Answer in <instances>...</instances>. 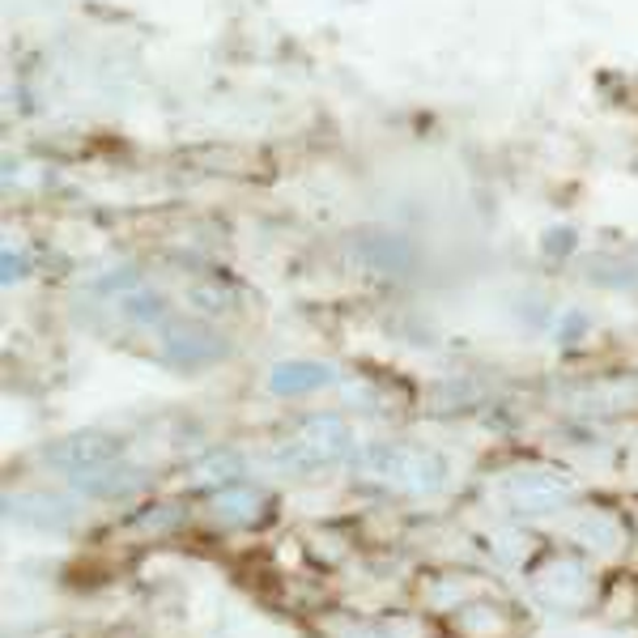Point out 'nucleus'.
<instances>
[{
  "mask_svg": "<svg viewBox=\"0 0 638 638\" xmlns=\"http://www.w3.org/2000/svg\"><path fill=\"white\" fill-rule=\"evenodd\" d=\"M184 520V511L175 506V502H162V506H149V515H137L133 520V528H146V533H166V528H175Z\"/></svg>",
  "mask_w": 638,
  "mask_h": 638,
  "instance_id": "16",
  "label": "nucleus"
},
{
  "mask_svg": "<svg viewBox=\"0 0 638 638\" xmlns=\"http://www.w3.org/2000/svg\"><path fill=\"white\" fill-rule=\"evenodd\" d=\"M4 511L22 528H39V533H64L73 524V502H64L60 493H17L4 498Z\"/></svg>",
  "mask_w": 638,
  "mask_h": 638,
  "instance_id": "7",
  "label": "nucleus"
},
{
  "mask_svg": "<svg viewBox=\"0 0 638 638\" xmlns=\"http://www.w3.org/2000/svg\"><path fill=\"white\" fill-rule=\"evenodd\" d=\"M328 384H333V366L311 362V358H290V362H277V366L268 371V392L286 396V400L320 392V388H328Z\"/></svg>",
  "mask_w": 638,
  "mask_h": 638,
  "instance_id": "8",
  "label": "nucleus"
},
{
  "mask_svg": "<svg viewBox=\"0 0 638 638\" xmlns=\"http://www.w3.org/2000/svg\"><path fill=\"white\" fill-rule=\"evenodd\" d=\"M77 481V490L90 493V498H124V493L141 490V473L137 468H99V473H82V477H73Z\"/></svg>",
  "mask_w": 638,
  "mask_h": 638,
  "instance_id": "10",
  "label": "nucleus"
},
{
  "mask_svg": "<svg viewBox=\"0 0 638 638\" xmlns=\"http://www.w3.org/2000/svg\"><path fill=\"white\" fill-rule=\"evenodd\" d=\"M545 251H549V255H571V251H575V230H571V226H562V230L553 226V230L545 235Z\"/></svg>",
  "mask_w": 638,
  "mask_h": 638,
  "instance_id": "19",
  "label": "nucleus"
},
{
  "mask_svg": "<svg viewBox=\"0 0 638 638\" xmlns=\"http://www.w3.org/2000/svg\"><path fill=\"white\" fill-rule=\"evenodd\" d=\"M255 511H260V493L247 490V486H226L213 498V520L217 524H251Z\"/></svg>",
  "mask_w": 638,
  "mask_h": 638,
  "instance_id": "12",
  "label": "nucleus"
},
{
  "mask_svg": "<svg viewBox=\"0 0 638 638\" xmlns=\"http://www.w3.org/2000/svg\"><path fill=\"white\" fill-rule=\"evenodd\" d=\"M362 473L400 486L409 493H435L447 477V464H442L435 451H422V447H404V442H375L358 455Z\"/></svg>",
  "mask_w": 638,
  "mask_h": 638,
  "instance_id": "2",
  "label": "nucleus"
},
{
  "mask_svg": "<svg viewBox=\"0 0 638 638\" xmlns=\"http://www.w3.org/2000/svg\"><path fill=\"white\" fill-rule=\"evenodd\" d=\"M226 353V337L200 320H166L162 324V358L179 371L213 366Z\"/></svg>",
  "mask_w": 638,
  "mask_h": 638,
  "instance_id": "3",
  "label": "nucleus"
},
{
  "mask_svg": "<svg viewBox=\"0 0 638 638\" xmlns=\"http://www.w3.org/2000/svg\"><path fill=\"white\" fill-rule=\"evenodd\" d=\"M4 286H13V282H22V277H30V255L22 251V255H13V247H4Z\"/></svg>",
  "mask_w": 638,
  "mask_h": 638,
  "instance_id": "18",
  "label": "nucleus"
},
{
  "mask_svg": "<svg viewBox=\"0 0 638 638\" xmlns=\"http://www.w3.org/2000/svg\"><path fill=\"white\" fill-rule=\"evenodd\" d=\"M353 447V435L337 413L302 417L282 442H273V464L286 473H320L328 464H341Z\"/></svg>",
  "mask_w": 638,
  "mask_h": 638,
  "instance_id": "1",
  "label": "nucleus"
},
{
  "mask_svg": "<svg viewBox=\"0 0 638 638\" xmlns=\"http://www.w3.org/2000/svg\"><path fill=\"white\" fill-rule=\"evenodd\" d=\"M537 591L549 604H558V609H575L588 596V575L575 562H553L549 571H540Z\"/></svg>",
  "mask_w": 638,
  "mask_h": 638,
  "instance_id": "9",
  "label": "nucleus"
},
{
  "mask_svg": "<svg viewBox=\"0 0 638 638\" xmlns=\"http://www.w3.org/2000/svg\"><path fill=\"white\" fill-rule=\"evenodd\" d=\"M184 298H188V307L192 311H200V315H222V311H235V295L213 277V282H192L188 290H184Z\"/></svg>",
  "mask_w": 638,
  "mask_h": 638,
  "instance_id": "14",
  "label": "nucleus"
},
{
  "mask_svg": "<svg viewBox=\"0 0 638 638\" xmlns=\"http://www.w3.org/2000/svg\"><path fill=\"white\" fill-rule=\"evenodd\" d=\"M43 460H48L51 468H60V473H73V477L99 473V468L120 460V439L99 435V430H82V435H68V439L51 442L48 451H43Z\"/></svg>",
  "mask_w": 638,
  "mask_h": 638,
  "instance_id": "4",
  "label": "nucleus"
},
{
  "mask_svg": "<svg viewBox=\"0 0 638 638\" xmlns=\"http://www.w3.org/2000/svg\"><path fill=\"white\" fill-rule=\"evenodd\" d=\"M115 311L128 320V324H162L166 320V298L158 295V290H141V286H133V290H124V295L115 298Z\"/></svg>",
  "mask_w": 638,
  "mask_h": 638,
  "instance_id": "11",
  "label": "nucleus"
},
{
  "mask_svg": "<svg viewBox=\"0 0 638 638\" xmlns=\"http://www.w3.org/2000/svg\"><path fill=\"white\" fill-rule=\"evenodd\" d=\"M235 477H243V460L235 455V451H213V455H204L197 464V481L200 486H217V481H226V486H235Z\"/></svg>",
  "mask_w": 638,
  "mask_h": 638,
  "instance_id": "15",
  "label": "nucleus"
},
{
  "mask_svg": "<svg viewBox=\"0 0 638 638\" xmlns=\"http://www.w3.org/2000/svg\"><path fill=\"white\" fill-rule=\"evenodd\" d=\"M506 490H511V498H515L520 506L549 511V506H558L566 493L575 490V481H571V473H562V468H545V464H533V468H520V473H511Z\"/></svg>",
  "mask_w": 638,
  "mask_h": 638,
  "instance_id": "6",
  "label": "nucleus"
},
{
  "mask_svg": "<svg viewBox=\"0 0 638 638\" xmlns=\"http://www.w3.org/2000/svg\"><path fill=\"white\" fill-rule=\"evenodd\" d=\"M353 260L366 273L404 277L417 264V247L409 243L404 235H396V230H362V235H353Z\"/></svg>",
  "mask_w": 638,
  "mask_h": 638,
  "instance_id": "5",
  "label": "nucleus"
},
{
  "mask_svg": "<svg viewBox=\"0 0 638 638\" xmlns=\"http://www.w3.org/2000/svg\"><path fill=\"white\" fill-rule=\"evenodd\" d=\"M588 328H591V320L584 315V311H566V315H562V324H558V341L562 345L584 341V337H588Z\"/></svg>",
  "mask_w": 638,
  "mask_h": 638,
  "instance_id": "17",
  "label": "nucleus"
},
{
  "mask_svg": "<svg viewBox=\"0 0 638 638\" xmlns=\"http://www.w3.org/2000/svg\"><path fill=\"white\" fill-rule=\"evenodd\" d=\"M575 537L584 540L588 549L613 553V549H622V524H617L613 515H604V511H588V515H584V524L575 528Z\"/></svg>",
  "mask_w": 638,
  "mask_h": 638,
  "instance_id": "13",
  "label": "nucleus"
}]
</instances>
